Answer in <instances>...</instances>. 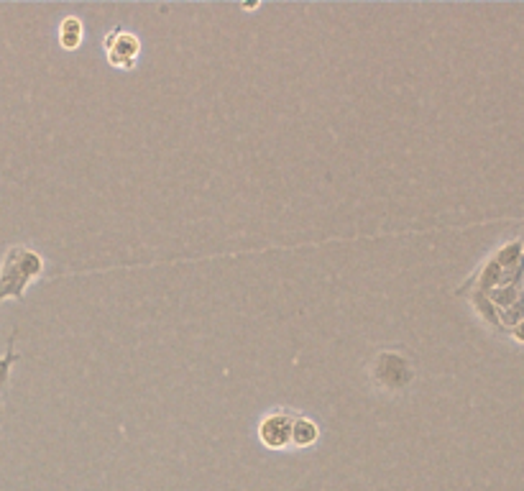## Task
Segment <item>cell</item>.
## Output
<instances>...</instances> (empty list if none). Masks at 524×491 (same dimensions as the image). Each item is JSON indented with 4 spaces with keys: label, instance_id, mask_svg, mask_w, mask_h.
<instances>
[{
    "label": "cell",
    "instance_id": "cell-5",
    "mask_svg": "<svg viewBox=\"0 0 524 491\" xmlns=\"http://www.w3.org/2000/svg\"><path fill=\"white\" fill-rule=\"evenodd\" d=\"M59 44L67 51H75L82 44V21L77 16H67L59 23Z\"/></svg>",
    "mask_w": 524,
    "mask_h": 491
},
{
    "label": "cell",
    "instance_id": "cell-3",
    "mask_svg": "<svg viewBox=\"0 0 524 491\" xmlns=\"http://www.w3.org/2000/svg\"><path fill=\"white\" fill-rule=\"evenodd\" d=\"M294 417H297V414H292V413L269 414V417L261 423V430H258L261 443L267 445V448H274V450H282V448H286V445H292Z\"/></svg>",
    "mask_w": 524,
    "mask_h": 491
},
{
    "label": "cell",
    "instance_id": "cell-2",
    "mask_svg": "<svg viewBox=\"0 0 524 491\" xmlns=\"http://www.w3.org/2000/svg\"><path fill=\"white\" fill-rule=\"evenodd\" d=\"M141 51L139 39L131 32L123 29H113L105 36V54H108V62L113 67H121V69H131L136 64V57Z\"/></svg>",
    "mask_w": 524,
    "mask_h": 491
},
{
    "label": "cell",
    "instance_id": "cell-4",
    "mask_svg": "<svg viewBox=\"0 0 524 491\" xmlns=\"http://www.w3.org/2000/svg\"><path fill=\"white\" fill-rule=\"evenodd\" d=\"M318 435L320 428L310 417H303V414L294 417V428H292V445L294 448H310L318 441Z\"/></svg>",
    "mask_w": 524,
    "mask_h": 491
},
{
    "label": "cell",
    "instance_id": "cell-1",
    "mask_svg": "<svg viewBox=\"0 0 524 491\" xmlns=\"http://www.w3.org/2000/svg\"><path fill=\"white\" fill-rule=\"evenodd\" d=\"M41 269H44L41 256L29 251L26 246H14L5 254L3 267H0V300H5V297L21 300L29 282H32L33 277H39Z\"/></svg>",
    "mask_w": 524,
    "mask_h": 491
}]
</instances>
